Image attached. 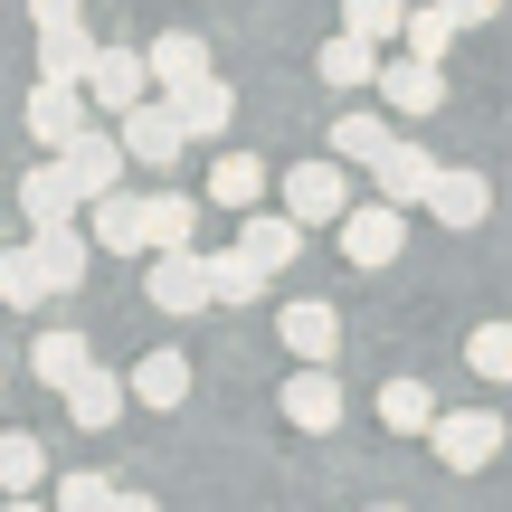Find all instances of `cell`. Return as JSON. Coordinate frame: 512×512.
<instances>
[{
  "label": "cell",
  "mask_w": 512,
  "mask_h": 512,
  "mask_svg": "<svg viewBox=\"0 0 512 512\" xmlns=\"http://www.w3.org/2000/svg\"><path fill=\"white\" fill-rule=\"evenodd\" d=\"M427 456H437L446 475H484V465L503 456V418L494 408H446V418L427 427Z\"/></svg>",
  "instance_id": "cell-1"
},
{
  "label": "cell",
  "mask_w": 512,
  "mask_h": 512,
  "mask_svg": "<svg viewBox=\"0 0 512 512\" xmlns=\"http://www.w3.org/2000/svg\"><path fill=\"white\" fill-rule=\"evenodd\" d=\"M143 294H152L162 313H200V304H219V256H200V247H152Z\"/></svg>",
  "instance_id": "cell-2"
},
{
  "label": "cell",
  "mask_w": 512,
  "mask_h": 512,
  "mask_svg": "<svg viewBox=\"0 0 512 512\" xmlns=\"http://www.w3.org/2000/svg\"><path fill=\"white\" fill-rule=\"evenodd\" d=\"M114 133L133 143V162H143V171H171V162L190 152V124H181V105H171V95H143L133 114H114Z\"/></svg>",
  "instance_id": "cell-3"
},
{
  "label": "cell",
  "mask_w": 512,
  "mask_h": 512,
  "mask_svg": "<svg viewBox=\"0 0 512 512\" xmlns=\"http://www.w3.org/2000/svg\"><path fill=\"white\" fill-rule=\"evenodd\" d=\"M285 209L304 228H342L351 219V181H342V152H332V162H294L285 171Z\"/></svg>",
  "instance_id": "cell-4"
},
{
  "label": "cell",
  "mask_w": 512,
  "mask_h": 512,
  "mask_svg": "<svg viewBox=\"0 0 512 512\" xmlns=\"http://www.w3.org/2000/svg\"><path fill=\"white\" fill-rule=\"evenodd\" d=\"M408 247V209L399 200H361V209H351V219H342V256H351V266H389V256H399Z\"/></svg>",
  "instance_id": "cell-5"
},
{
  "label": "cell",
  "mask_w": 512,
  "mask_h": 512,
  "mask_svg": "<svg viewBox=\"0 0 512 512\" xmlns=\"http://www.w3.org/2000/svg\"><path fill=\"white\" fill-rule=\"evenodd\" d=\"M86 95L105 114H133L143 95H162V76H152V48H105L95 57V76H86Z\"/></svg>",
  "instance_id": "cell-6"
},
{
  "label": "cell",
  "mask_w": 512,
  "mask_h": 512,
  "mask_svg": "<svg viewBox=\"0 0 512 512\" xmlns=\"http://www.w3.org/2000/svg\"><path fill=\"white\" fill-rule=\"evenodd\" d=\"M57 162L76 171V190H86V209H95L105 190H124V162H133V143H124V133H95V124H86L67 152H57Z\"/></svg>",
  "instance_id": "cell-7"
},
{
  "label": "cell",
  "mask_w": 512,
  "mask_h": 512,
  "mask_svg": "<svg viewBox=\"0 0 512 512\" xmlns=\"http://www.w3.org/2000/svg\"><path fill=\"white\" fill-rule=\"evenodd\" d=\"M285 408L304 437H323V427H342V380H332V361H294V380H285Z\"/></svg>",
  "instance_id": "cell-8"
},
{
  "label": "cell",
  "mask_w": 512,
  "mask_h": 512,
  "mask_svg": "<svg viewBox=\"0 0 512 512\" xmlns=\"http://www.w3.org/2000/svg\"><path fill=\"white\" fill-rule=\"evenodd\" d=\"M437 171H446L437 152H427V143H408V133H399V143H389L380 162H370V181H380V200H399V209H427Z\"/></svg>",
  "instance_id": "cell-9"
},
{
  "label": "cell",
  "mask_w": 512,
  "mask_h": 512,
  "mask_svg": "<svg viewBox=\"0 0 512 512\" xmlns=\"http://www.w3.org/2000/svg\"><path fill=\"white\" fill-rule=\"evenodd\" d=\"M275 332H285V351H294V361H332V351H342V313H332L323 294H285Z\"/></svg>",
  "instance_id": "cell-10"
},
{
  "label": "cell",
  "mask_w": 512,
  "mask_h": 512,
  "mask_svg": "<svg viewBox=\"0 0 512 512\" xmlns=\"http://www.w3.org/2000/svg\"><path fill=\"white\" fill-rule=\"evenodd\" d=\"M95 247L152 256V190H105V200H95Z\"/></svg>",
  "instance_id": "cell-11"
},
{
  "label": "cell",
  "mask_w": 512,
  "mask_h": 512,
  "mask_svg": "<svg viewBox=\"0 0 512 512\" xmlns=\"http://www.w3.org/2000/svg\"><path fill=\"white\" fill-rule=\"evenodd\" d=\"M427 219H437V228H484V219H494V181L446 162V171H437V190H427Z\"/></svg>",
  "instance_id": "cell-12"
},
{
  "label": "cell",
  "mask_w": 512,
  "mask_h": 512,
  "mask_svg": "<svg viewBox=\"0 0 512 512\" xmlns=\"http://www.w3.org/2000/svg\"><path fill=\"white\" fill-rule=\"evenodd\" d=\"M86 105H95L86 86H48V76H38V95H29V143L67 152L76 133H86Z\"/></svg>",
  "instance_id": "cell-13"
},
{
  "label": "cell",
  "mask_w": 512,
  "mask_h": 512,
  "mask_svg": "<svg viewBox=\"0 0 512 512\" xmlns=\"http://www.w3.org/2000/svg\"><path fill=\"white\" fill-rule=\"evenodd\" d=\"M76 209H86L76 171H67V162H29V181H19V219L48 228V219H76Z\"/></svg>",
  "instance_id": "cell-14"
},
{
  "label": "cell",
  "mask_w": 512,
  "mask_h": 512,
  "mask_svg": "<svg viewBox=\"0 0 512 512\" xmlns=\"http://www.w3.org/2000/svg\"><path fill=\"white\" fill-rule=\"evenodd\" d=\"M380 95H389V105H399V114H437V105H446V76H437V57L399 48V57H389V67H380Z\"/></svg>",
  "instance_id": "cell-15"
},
{
  "label": "cell",
  "mask_w": 512,
  "mask_h": 512,
  "mask_svg": "<svg viewBox=\"0 0 512 512\" xmlns=\"http://www.w3.org/2000/svg\"><path fill=\"white\" fill-rule=\"evenodd\" d=\"M124 380H133V408H152V418H162V408L190 399V351H143Z\"/></svg>",
  "instance_id": "cell-16"
},
{
  "label": "cell",
  "mask_w": 512,
  "mask_h": 512,
  "mask_svg": "<svg viewBox=\"0 0 512 512\" xmlns=\"http://www.w3.org/2000/svg\"><path fill=\"white\" fill-rule=\"evenodd\" d=\"M238 247H247L266 275H285L294 256H304V219H294V209H285V219H256V209H238Z\"/></svg>",
  "instance_id": "cell-17"
},
{
  "label": "cell",
  "mask_w": 512,
  "mask_h": 512,
  "mask_svg": "<svg viewBox=\"0 0 512 512\" xmlns=\"http://www.w3.org/2000/svg\"><path fill=\"white\" fill-rule=\"evenodd\" d=\"M323 86H380V67H389V48L380 38H361V29H342V38H323Z\"/></svg>",
  "instance_id": "cell-18"
},
{
  "label": "cell",
  "mask_w": 512,
  "mask_h": 512,
  "mask_svg": "<svg viewBox=\"0 0 512 512\" xmlns=\"http://www.w3.org/2000/svg\"><path fill=\"white\" fill-rule=\"evenodd\" d=\"M95 38H86V19H76V29H38V76H48V86H86L95 76Z\"/></svg>",
  "instance_id": "cell-19"
},
{
  "label": "cell",
  "mask_w": 512,
  "mask_h": 512,
  "mask_svg": "<svg viewBox=\"0 0 512 512\" xmlns=\"http://www.w3.org/2000/svg\"><path fill=\"white\" fill-rule=\"evenodd\" d=\"M29 238H38V256H48L57 294H76V285H86V266H95V238H86L76 219H48V228H29Z\"/></svg>",
  "instance_id": "cell-20"
},
{
  "label": "cell",
  "mask_w": 512,
  "mask_h": 512,
  "mask_svg": "<svg viewBox=\"0 0 512 512\" xmlns=\"http://www.w3.org/2000/svg\"><path fill=\"white\" fill-rule=\"evenodd\" d=\"M171 105H181L190 143H219V133L238 124V95H228V76H200V86H181V95H171Z\"/></svg>",
  "instance_id": "cell-21"
},
{
  "label": "cell",
  "mask_w": 512,
  "mask_h": 512,
  "mask_svg": "<svg viewBox=\"0 0 512 512\" xmlns=\"http://www.w3.org/2000/svg\"><path fill=\"white\" fill-rule=\"evenodd\" d=\"M29 370L57 389V399H67V389L95 370V351H86V332H38V342H29Z\"/></svg>",
  "instance_id": "cell-22"
},
{
  "label": "cell",
  "mask_w": 512,
  "mask_h": 512,
  "mask_svg": "<svg viewBox=\"0 0 512 512\" xmlns=\"http://www.w3.org/2000/svg\"><path fill=\"white\" fill-rule=\"evenodd\" d=\"M48 294H57V275H48V256H38V238L0 256V304H10V313H38Z\"/></svg>",
  "instance_id": "cell-23"
},
{
  "label": "cell",
  "mask_w": 512,
  "mask_h": 512,
  "mask_svg": "<svg viewBox=\"0 0 512 512\" xmlns=\"http://www.w3.org/2000/svg\"><path fill=\"white\" fill-rule=\"evenodd\" d=\"M152 76H162V95L200 86V76H209V38L200 29H162V38H152Z\"/></svg>",
  "instance_id": "cell-24"
},
{
  "label": "cell",
  "mask_w": 512,
  "mask_h": 512,
  "mask_svg": "<svg viewBox=\"0 0 512 512\" xmlns=\"http://www.w3.org/2000/svg\"><path fill=\"white\" fill-rule=\"evenodd\" d=\"M124 408H133V380H114V370H86V380L67 389V418H76V427H95V437H105Z\"/></svg>",
  "instance_id": "cell-25"
},
{
  "label": "cell",
  "mask_w": 512,
  "mask_h": 512,
  "mask_svg": "<svg viewBox=\"0 0 512 512\" xmlns=\"http://www.w3.org/2000/svg\"><path fill=\"white\" fill-rule=\"evenodd\" d=\"M437 418H446V408L427 399V380H389L380 389V427H389V437H427Z\"/></svg>",
  "instance_id": "cell-26"
},
{
  "label": "cell",
  "mask_w": 512,
  "mask_h": 512,
  "mask_svg": "<svg viewBox=\"0 0 512 512\" xmlns=\"http://www.w3.org/2000/svg\"><path fill=\"white\" fill-rule=\"evenodd\" d=\"M209 200L219 209H256L266 200V162H256V152H219V162H209Z\"/></svg>",
  "instance_id": "cell-27"
},
{
  "label": "cell",
  "mask_w": 512,
  "mask_h": 512,
  "mask_svg": "<svg viewBox=\"0 0 512 512\" xmlns=\"http://www.w3.org/2000/svg\"><path fill=\"white\" fill-rule=\"evenodd\" d=\"M200 238V200L190 190H152V247H190Z\"/></svg>",
  "instance_id": "cell-28"
},
{
  "label": "cell",
  "mask_w": 512,
  "mask_h": 512,
  "mask_svg": "<svg viewBox=\"0 0 512 512\" xmlns=\"http://www.w3.org/2000/svg\"><path fill=\"white\" fill-rule=\"evenodd\" d=\"M389 143H399V133H389V124H380V114H342V124H332V152H342V162H361V171H370V162H380V152H389Z\"/></svg>",
  "instance_id": "cell-29"
},
{
  "label": "cell",
  "mask_w": 512,
  "mask_h": 512,
  "mask_svg": "<svg viewBox=\"0 0 512 512\" xmlns=\"http://www.w3.org/2000/svg\"><path fill=\"white\" fill-rule=\"evenodd\" d=\"M408 10H418V0H342V29H361V38H408Z\"/></svg>",
  "instance_id": "cell-30"
},
{
  "label": "cell",
  "mask_w": 512,
  "mask_h": 512,
  "mask_svg": "<svg viewBox=\"0 0 512 512\" xmlns=\"http://www.w3.org/2000/svg\"><path fill=\"white\" fill-rule=\"evenodd\" d=\"M465 370H475V380H512V323H475L465 332Z\"/></svg>",
  "instance_id": "cell-31"
},
{
  "label": "cell",
  "mask_w": 512,
  "mask_h": 512,
  "mask_svg": "<svg viewBox=\"0 0 512 512\" xmlns=\"http://www.w3.org/2000/svg\"><path fill=\"white\" fill-rule=\"evenodd\" d=\"M0 484H10V494H38V484H48V446L38 437H0Z\"/></svg>",
  "instance_id": "cell-32"
},
{
  "label": "cell",
  "mask_w": 512,
  "mask_h": 512,
  "mask_svg": "<svg viewBox=\"0 0 512 512\" xmlns=\"http://www.w3.org/2000/svg\"><path fill=\"white\" fill-rule=\"evenodd\" d=\"M114 494H124V484L86 475V465H67V475H57V512H114Z\"/></svg>",
  "instance_id": "cell-33"
},
{
  "label": "cell",
  "mask_w": 512,
  "mask_h": 512,
  "mask_svg": "<svg viewBox=\"0 0 512 512\" xmlns=\"http://www.w3.org/2000/svg\"><path fill=\"white\" fill-rule=\"evenodd\" d=\"M256 294H266V266H256L247 247H228L219 256V304H256Z\"/></svg>",
  "instance_id": "cell-34"
},
{
  "label": "cell",
  "mask_w": 512,
  "mask_h": 512,
  "mask_svg": "<svg viewBox=\"0 0 512 512\" xmlns=\"http://www.w3.org/2000/svg\"><path fill=\"white\" fill-rule=\"evenodd\" d=\"M29 19L38 29H76V0H29Z\"/></svg>",
  "instance_id": "cell-35"
},
{
  "label": "cell",
  "mask_w": 512,
  "mask_h": 512,
  "mask_svg": "<svg viewBox=\"0 0 512 512\" xmlns=\"http://www.w3.org/2000/svg\"><path fill=\"white\" fill-rule=\"evenodd\" d=\"M456 10V29H484V19H503V0H446Z\"/></svg>",
  "instance_id": "cell-36"
},
{
  "label": "cell",
  "mask_w": 512,
  "mask_h": 512,
  "mask_svg": "<svg viewBox=\"0 0 512 512\" xmlns=\"http://www.w3.org/2000/svg\"><path fill=\"white\" fill-rule=\"evenodd\" d=\"M114 512H162V503H152V494H114Z\"/></svg>",
  "instance_id": "cell-37"
},
{
  "label": "cell",
  "mask_w": 512,
  "mask_h": 512,
  "mask_svg": "<svg viewBox=\"0 0 512 512\" xmlns=\"http://www.w3.org/2000/svg\"><path fill=\"white\" fill-rule=\"evenodd\" d=\"M10 512H57V503H38V494H10Z\"/></svg>",
  "instance_id": "cell-38"
},
{
  "label": "cell",
  "mask_w": 512,
  "mask_h": 512,
  "mask_svg": "<svg viewBox=\"0 0 512 512\" xmlns=\"http://www.w3.org/2000/svg\"><path fill=\"white\" fill-rule=\"evenodd\" d=\"M380 512H408V503H380Z\"/></svg>",
  "instance_id": "cell-39"
}]
</instances>
